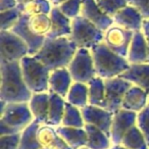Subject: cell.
Returning <instances> with one entry per match:
<instances>
[{
    "label": "cell",
    "instance_id": "cell-15",
    "mask_svg": "<svg viewBox=\"0 0 149 149\" xmlns=\"http://www.w3.org/2000/svg\"><path fill=\"white\" fill-rule=\"evenodd\" d=\"M112 19H113L114 25L133 32H138L142 30L144 17L138 8L133 5H128L124 9L118 11Z\"/></svg>",
    "mask_w": 149,
    "mask_h": 149
},
{
    "label": "cell",
    "instance_id": "cell-14",
    "mask_svg": "<svg viewBox=\"0 0 149 149\" xmlns=\"http://www.w3.org/2000/svg\"><path fill=\"white\" fill-rule=\"evenodd\" d=\"M81 15H83L104 33L114 25L113 19L100 8L97 0H83Z\"/></svg>",
    "mask_w": 149,
    "mask_h": 149
},
{
    "label": "cell",
    "instance_id": "cell-20",
    "mask_svg": "<svg viewBox=\"0 0 149 149\" xmlns=\"http://www.w3.org/2000/svg\"><path fill=\"white\" fill-rule=\"evenodd\" d=\"M149 104V95L138 86L133 85L127 91L123 100L122 108L139 113Z\"/></svg>",
    "mask_w": 149,
    "mask_h": 149
},
{
    "label": "cell",
    "instance_id": "cell-27",
    "mask_svg": "<svg viewBox=\"0 0 149 149\" xmlns=\"http://www.w3.org/2000/svg\"><path fill=\"white\" fill-rule=\"evenodd\" d=\"M90 105L105 107V80L96 76L88 84Z\"/></svg>",
    "mask_w": 149,
    "mask_h": 149
},
{
    "label": "cell",
    "instance_id": "cell-10",
    "mask_svg": "<svg viewBox=\"0 0 149 149\" xmlns=\"http://www.w3.org/2000/svg\"><path fill=\"white\" fill-rule=\"evenodd\" d=\"M134 33L133 31L113 25L104 33L103 43L114 53L127 58Z\"/></svg>",
    "mask_w": 149,
    "mask_h": 149
},
{
    "label": "cell",
    "instance_id": "cell-19",
    "mask_svg": "<svg viewBox=\"0 0 149 149\" xmlns=\"http://www.w3.org/2000/svg\"><path fill=\"white\" fill-rule=\"evenodd\" d=\"M120 78L138 86L149 95V63L131 64L130 68L120 76Z\"/></svg>",
    "mask_w": 149,
    "mask_h": 149
},
{
    "label": "cell",
    "instance_id": "cell-16",
    "mask_svg": "<svg viewBox=\"0 0 149 149\" xmlns=\"http://www.w3.org/2000/svg\"><path fill=\"white\" fill-rule=\"evenodd\" d=\"M37 136L43 149H72L58 134L55 127L41 125L38 129Z\"/></svg>",
    "mask_w": 149,
    "mask_h": 149
},
{
    "label": "cell",
    "instance_id": "cell-2",
    "mask_svg": "<svg viewBox=\"0 0 149 149\" xmlns=\"http://www.w3.org/2000/svg\"><path fill=\"white\" fill-rule=\"evenodd\" d=\"M51 29V19L47 15L24 13L10 30L22 38L29 47V55L34 56L44 45Z\"/></svg>",
    "mask_w": 149,
    "mask_h": 149
},
{
    "label": "cell",
    "instance_id": "cell-41",
    "mask_svg": "<svg viewBox=\"0 0 149 149\" xmlns=\"http://www.w3.org/2000/svg\"><path fill=\"white\" fill-rule=\"evenodd\" d=\"M65 1H68V0H51V3L53 6H59V5H61Z\"/></svg>",
    "mask_w": 149,
    "mask_h": 149
},
{
    "label": "cell",
    "instance_id": "cell-3",
    "mask_svg": "<svg viewBox=\"0 0 149 149\" xmlns=\"http://www.w3.org/2000/svg\"><path fill=\"white\" fill-rule=\"evenodd\" d=\"M77 50V45L70 37L47 38L39 52L34 56L52 72L57 68H68Z\"/></svg>",
    "mask_w": 149,
    "mask_h": 149
},
{
    "label": "cell",
    "instance_id": "cell-40",
    "mask_svg": "<svg viewBox=\"0 0 149 149\" xmlns=\"http://www.w3.org/2000/svg\"><path fill=\"white\" fill-rule=\"evenodd\" d=\"M141 32L143 33V35L145 36L146 40L149 42V19H144L142 23V30Z\"/></svg>",
    "mask_w": 149,
    "mask_h": 149
},
{
    "label": "cell",
    "instance_id": "cell-18",
    "mask_svg": "<svg viewBox=\"0 0 149 149\" xmlns=\"http://www.w3.org/2000/svg\"><path fill=\"white\" fill-rule=\"evenodd\" d=\"M72 83H74V80H72L68 68L54 70L50 74L49 92L56 93L57 95L61 96L65 99Z\"/></svg>",
    "mask_w": 149,
    "mask_h": 149
},
{
    "label": "cell",
    "instance_id": "cell-34",
    "mask_svg": "<svg viewBox=\"0 0 149 149\" xmlns=\"http://www.w3.org/2000/svg\"><path fill=\"white\" fill-rule=\"evenodd\" d=\"M82 4H83V0H68L57 7H59L60 11L65 17L72 21L74 19L81 15Z\"/></svg>",
    "mask_w": 149,
    "mask_h": 149
},
{
    "label": "cell",
    "instance_id": "cell-7",
    "mask_svg": "<svg viewBox=\"0 0 149 149\" xmlns=\"http://www.w3.org/2000/svg\"><path fill=\"white\" fill-rule=\"evenodd\" d=\"M68 70L74 82L89 84V82L97 76L91 50L78 48L74 58L68 64Z\"/></svg>",
    "mask_w": 149,
    "mask_h": 149
},
{
    "label": "cell",
    "instance_id": "cell-32",
    "mask_svg": "<svg viewBox=\"0 0 149 149\" xmlns=\"http://www.w3.org/2000/svg\"><path fill=\"white\" fill-rule=\"evenodd\" d=\"M53 5L50 0H32L24 5V13L27 15H47L51 13Z\"/></svg>",
    "mask_w": 149,
    "mask_h": 149
},
{
    "label": "cell",
    "instance_id": "cell-6",
    "mask_svg": "<svg viewBox=\"0 0 149 149\" xmlns=\"http://www.w3.org/2000/svg\"><path fill=\"white\" fill-rule=\"evenodd\" d=\"M70 38L78 48L91 49L103 42L104 32L90 23L83 15H80L72 21V34Z\"/></svg>",
    "mask_w": 149,
    "mask_h": 149
},
{
    "label": "cell",
    "instance_id": "cell-30",
    "mask_svg": "<svg viewBox=\"0 0 149 149\" xmlns=\"http://www.w3.org/2000/svg\"><path fill=\"white\" fill-rule=\"evenodd\" d=\"M85 125L81 109L66 102L61 126L70 128H85Z\"/></svg>",
    "mask_w": 149,
    "mask_h": 149
},
{
    "label": "cell",
    "instance_id": "cell-47",
    "mask_svg": "<svg viewBox=\"0 0 149 149\" xmlns=\"http://www.w3.org/2000/svg\"><path fill=\"white\" fill-rule=\"evenodd\" d=\"M97 1H98V0H97Z\"/></svg>",
    "mask_w": 149,
    "mask_h": 149
},
{
    "label": "cell",
    "instance_id": "cell-17",
    "mask_svg": "<svg viewBox=\"0 0 149 149\" xmlns=\"http://www.w3.org/2000/svg\"><path fill=\"white\" fill-rule=\"evenodd\" d=\"M49 17L51 19V29L47 38L70 37L72 34V19L65 17L57 6H53Z\"/></svg>",
    "mask_w": 149,
    "mask_h": 149
},
{
    "label": "cell",
    "instance_id": "cell-9",
    "mask_svg": "<svg viewBox=\"0 0 149 149\" xmlns=\"http://www.w3.org/2000/svg\"><path fill=\"white\" fill-rule=\"evenodd\" d=\"M35 120L29 103H7L4 111L0 113V122L22 133Z\"/></svg>",
    "mask_w": 149,
    "mask_h": 149
},
{
    "label": "cell",
    "instance_id": "cell-1",
    "mask_svg": "<svg viewBox=\"0 0 149 149\" xmlns=\"http://www.w3.org/2000/svg\"><path fill=\"white\" fill-rule=\"evenodd\" d=\"M32 96L24 80L21 61H0V99L6 103H29Z\"/></svg>",
    "mask_w": 149,
    "mask_h": 149
},
{
    "label": "cell",
    "instance_id": "cell-43",
    "mask_svg": "<svg viewBox=\"0 0 149 149\" xmlns=\"http://www.w3.org/2000/svg\"><path fill=\"white\" fill-rule=\"evenodd\" d=\"M111 149H128V148H126V147H124L120 144H118V145H113V146L111 147Z\"/></svg>",
    "mask_w": 149,
    "mask_h": 149
},
{
    "label": "cell",
    "instance_id": "cell-39",
    "mask_svg": "<svg viewBox=\"0 0 149 149\" xmlns=\"http://www.w3.org/2000/svg\"><path fill=\"white\" fill-rule=\"evenodd\" d=\"M17 131L15 130L11 127L7 126L4 123L0 122V136H7V135H13V134H17Z\"/></svg>",
    "mask_w": 149,
    "mask_h": 149
},
{
    "label": "cell",
    "instance_id": "cell-31",
    "mask_svg": "<svg viewBox=\"0 0 149 149\" xmlns=\"http://www.w3.org/2000/svg\"><path fill=\"white\" fill-rule=\"evenodd\" d=\"M0 22H1V31H10L19 22L21 17L24 15V5L19 4L17 7L0 11Z\"/></svg>",
    "mask_w": 149,
    "mask_h": 149
},
{
    "label": "cell",
    "instance_id": "cell-46",
    "mask_svg": "<svg viewBox=\"0 0 149 149\" xmlns=\"http://www.w3.org/2000/svg\"><path fill=\"white\" fill-rule=\"evenodd\" d=\"M50 1H51V0H50Z\"/></svg>",
    "mask_w": 149,
    "mask_h": 149
},
{
    "label": "cell",
    "instance_id": "cell-25",
    "mask_svg": "<svg viewBox=\"0 0 149 149\" xmlns=\"http://www.w3.org/2000/svg\"><path fill=\"white\" fill-rule=\"evenodd\" d=\"M87 133V145L89 149H111L113 146L111 139L103 131L99 130L92 125H85Z\"/></svg>",
    "mask_w": 149,
    "mask_h": 149
},
{
    "label": "cell",
    "instance_id": "cell-24",
    "mask_svg": "<svg viewBox=\"0 0 149 149\" xmlns=\"http://www.w3.org/2000/svg\"><path fill=\"white\" fill-rule=\"evenodd\" d=\"M49 110H48V120L46 125L57 128L61 126L64 110H65L66 100L56 93H53V92H49Z\"/></svg>",
    "mask_w": 149,
    "mask_h": 149
},
{
    "label": "cell",
    "instance_id": "cell-33",
    "mask_svg": "<svg viewBox=\"0 0 149 149\" xmlns=\"http://www.w3.org/2000/svg\"><path fill=\"white\" fill-rule=\"evenodd\" d=\"M98 5L107 15L113 17L118 11L130 5L129 0H98Z\"/></svg>",
    "mask_w": 149,
    "mask_h": 149
},
{
    "label": "cell",
    "instance_id": "cell-38",
    "mask_svg": "<svg viewBox=\"0 0 149 149\" xmlns=\"http://www.w3.org/2000/svg\"><path fill=\"white\" fill-rule=\"evenodd\" d=\"M19 5L17 0H0V11L11 9Z\"/></svg>",
    "mask_w": 149,
    "mask_h": 149
},
{
    "label": "cell",
    "instance_id": "cell-22",
    "mask_svg": "<svg viewBox=\"0 0 149 149\" xmlns=\"http://www.w3.org/2000/svg\"><path fill=\"white\" fill-rule=\"evenodd\" d=\"M49 100L50 93L43 92V93H33V96L29 102L30 109L33 113L34 118L41 125L47 124Z\"/></svg>",
    "mask_w": 149,
    "mask_h": 149
},
{
    "label": "cell",
    "instance_id": "cell-5",
    "mask_svg": "<svg viewBox=\"0 0 149 149\" xmlns=\"http://www.w3.org/2000/svg\"><path fill=\"white\" fill-rule=\"evenodd\" d=\"M24 80L32 93L49 92V78L51 70L35 56L28 55L21 60Z\"/></svg>",
    "mask_w": 149,
    "mask_h": 149
},
{
    "label": "cell",
    "instance_id": "cell-13",
    "mask_svg": "<svg viewBox=\"0 0 149 149\" xmlns=\"http://www.w3.org/2000/svg\"><path fill=\"white\" fill-rule=\"evenodd\" d=\"M137 116L138 113L126 109H120L113 114L111 130H110V139L113 145L120 144L123 137L126 133L137 125Z\"/></svg>",
    "mask_w": 149,
    "mask_h": 149
},
{
    "label": "cell",
    "instance_id": "cell-23",
    "mask_svg": "<svg viewBox=\"0 0 149 149\" xmlns=\"http://www.w3.org/2000/svg\"><path fill=\"white\" fill-rule=\"evenodd\" d=\"M56 130L72 149H79L87 145L88 138L85 128H70V127L59 126L56 128Z\"/></svg>",
    "mask_w": 149,
    "mask_h": 149
},
{
    "label": "cell",
    "instance_id": "cell-4",
    "mask_svg": "<svg viewBox=\"0 0 149 149\" xmlns=\"http://www.w3.org/2000/svg\"><path fill=\"white\" fill-rule=\"evenodd\" d=\"M90 50L94 59L96 74L103 80L120 77L131 65L127 58L114 53L103 42Z\"/></svg>",
    "mask_w": 149,
    "mask_h": 149
},
{
    "label": "cell",
    "instance_id": "cell-36",
    "mask_svg": "<svg viewBox=\"0 0 149 149\" xmlns=\"http://www.w3.org/2000/svg\"><path fill=\"white\" fill-rule=\"evenodd\" d=\"M21 133L7 136H0V149H19Z\"/></svg>",
    "mask_w": 149,
    "mask_h": 149
},
{
    "label": "cell",
    "instance_id": "cell-11",
    "mask_svg": "<svg viewBox=\"0 0 149 149\" xmlns=\"http://www.w3.org/2000/svg\"><path fill=\"white\" fill-rule=\"evenodd\" d=\"M133 86L131 82L116 77L105 80V109L116 113L122 109V104L127 91Z\"/></svg>",
    "mask_w": 149,
    "mask_h": 149
},
{
    "label": "cell",
    "instance_id": "cell-12",
    "mask_svg": "<svg viewBox=\"0 0 149 149\" xmlns=\"http://www.w3.org/2000/svg\"><path fill=\"white\" fill-rule=\"evenodd\" d=\"M81 111L85 124L96 127L110 137V130H111L112 120H113L114 114L113 112L109 111L105 108L90 105V104L82 108Z\"/></svg>",
    "mask_w": 149,
    "mask_h": 149
},
{
    "label": "cell",
    "instance_id": "cell-28",
    "mask_svg": "<svg viewBox=\"0 0 149 149\" xmlns=\"http://www.w3.org/2000/svg\"><path fill=\"white\" fill-rule=\"evenodd\" d=\"M120 145L128 149H149L148 143L137 125L126 133L120 141Z\"/></svg>",
    "mask_w": 149,
    "mask_h": 149
},
{
    "label": "cell",
    "instance_id": "cell-29",
    "mask_svg": "<svg viewBox=\"0 0 149 149\" xmlns=\"http://www.w3.org/2000/svg\"><path fill=\"white\" fill-rule=\"evenodd\" d=\"M40 126L41 124L38 120H34L21 133V143L19 149H43L37 136Z\"/></svg>",
    "mask_w": 149,
    "mask_h": 149
},
{
    "label": "cell",
    "instance_id": "cell-8",
    "mask_svg": "<svg viewBox=\"0 0 149 149\" xmlns=\"http://www.w3.org/2000/svg\"><path fill=\"white\" fill-rule=\"evenodd\" d=\"M0 61H21L29 55L27 43L13 31L0 32Z\"/></svg>",
    "mask_w": 149,
    "mask_h": 149
},
{
    "label": "cell",
    "instance_id": "cell-26",
    "mask_svg": "<svg viewBox=\"0 0 149 149\" xmlns=\"http://www.w3.org/2000/svg\"><path fill=\"white\" fill-rule=\"evenodd\" d=\"M66 102L80 109L89 105V87L88 84L74 82L65 98Z\"/></svg>",
    "mask_w": 149,
    "mask_h": 149
},
{
    "label": "cell",
    "instance_id": "cell-35",
    "mask_svg": "<svg viewBox=\"0 0 149 149\" xmlns=\"http://www.w3.org/2000/svg\"><path fill=\"white\" fill-rule=\"evenodd\" d=\"M137 127L143 133L149 145V104L137 116Z\"/></svg>",
    "mask_w": 149,
    "mask_h": 149
},
{
    "label": "cell",
    "instance_id": "cell-42",
    "mask_svg": "<svg viewBox=\"0 0 149 149\" xmlns=\"http://www.w3.org/2000/svg\"><path fill=\"white\" fill-rule=\"evenodd\" d=\"M30 1H32V0H17V3L21 5H26L27 3H29Z\"/></svg>",
    "mask_w": 149,
    "mask_h": 149
},
{
    "label": "cell",
    "instance_id": "cell-21",
    "mask_svg": "<svg viewBox=\"0 0 149 149\" xmlns=\"http://www.w3.org/2000/svg\"><path fill=\"white\" fill-rule=\"evenodd\" d=\"M127 59L131 64L146 63L148 61V41L141 31L134 33Z\"/></svg>",
    "mask_w": 149,
    "mask_h": 149
},
{
    "label": "cell",
    "instance_id": "cell-44",
    "mask_svg": "<svg viewBox=\"0 0 149 149\" xmlns=\"http://www.w3.org/2000/svg\"><path fill=\"white\" fill-rule=\"evenodd\" d=\"M149 63V42H148V61H147Z\"/></svg>",
    "mask_w": 149,
    "mask_h": 149
},
{
    "label": "cell",
    "instance_id": "cell-45",
    "mask_svg": "<svg viewBox=\"0 0 149 149\" xmlns=\"http://www.w3.org/2000/svg\"><path fill=\"white\" fill-rule=\"evenodd\" d=\"M79 149H89L87 146H85V147H82V148H79Z\"/></svg>",
    "mask_w": 149,
    "mask_h": 149
},
{
    "label": "cell",
    "instance_id": "cell-37",
    "mask_svg": "<svg viewBox=\"0 0 149 149\" xmlns=\"http://www.w3.org/2000/svg\"><path fill=\"white\" fill-rule=\"evenodd\" d=\"M129 3L138 8L144 19H149V0H129Z\"/></svg>",
    "mask_w": 149,
    "mask_h": 149
}]
</instances>
